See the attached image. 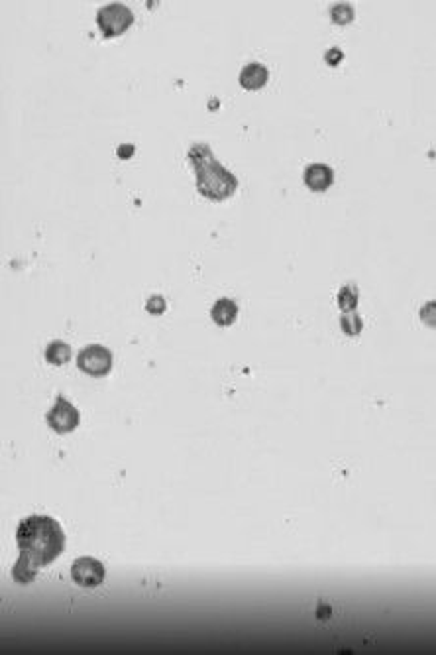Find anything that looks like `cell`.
Wrapping results in <instances>:
<instances>
[{
	"label": "cell",
	"instance_id": "obj_1",
	"mask_svg": "<svg viewBox=\"0 0 436 655\" xmlns=\"http://www.w3.org/2000/svg\"><path fill=\"white\" fill-rule=\"evenodd\" d=\"M16 543L20 557L12 569V577L14 581L26 584L36 579L40 569L52 565L63 553L65 534L54 517L30 516L18 524Z\"/></svg>",
	"mask_w": 436,
	"mask_h": 655
},
{
	"label": "cell",
	"instance_id": "obj_2",
	"mask_svg": "<svg viewBox=\"0 0 436 655\" xmlns=\"http://www.w3.org/2000/svg\"><path fill=\"white\" fill-rule=\"evenodd\" d=\"M189 162L197 174V191L210 201H224L236 193L238 179L218 162L207 142H197L189 150Z\"/></svg>",
	"mask_w": 436,
	"mask_h": 655
},
{
	"label": "cell",
	"instance_id": "obj_3",
	"mask_svg": "<svg viewBox=\"0 0 436 655\" xmlns=\"http://www.w3.org/2000/svg\"><path fill=\"white\" fill-rule=\"evenodd\" d=\"M97 24L104 37H116L122 36L132 24H134V14L122 2H112L107 4L97 12Z\"/></svg>",
	"mask_w": 436,
	"mask_h": 655
},
{
	"label": "cell",
	"instance_id": "obj_4",
	"mask_svg": "<svg viewBox=\"0 0 436 655\" xmlns=\"http://www.w3.org/2000/svg\"><path fill=\"white\" fill-rule=\"evenodd\" d=\"M77 366L89 376H107L112 370V352L102 344H89L77 354Z\"/></svg>",
	"mask_w": 436,
	"mask_h": 655
},
{
	"label": "cell",
	"instance_id": "obj_5",
	"mask_svg": "<svg viewBox=\"0 0 436 655\" xmlns=\"http://www.w3.org/2000/svg\"><path fill=\"white\" fill-rule=\"evenodd\" d=\"M79 421H81L79 409L63 396H57L55 406L47 414V425L57 433H71L73 429H77Z\"/></svg>",
	"mask_w": 436,
	"mask_h": 655
},
{
	"label": "cell",
	"instance_id": "obj_6",
	"mask_svg": "<svg viewBox=\"0 0 436 655\" xmlns=\"http://www.w3.org/2000/svg\"><path fill=\"white\" fill-rule=\"evenodd\" d=\"M71 577L79 587L92 589V587H99L100 582L104 581V567L92 557H81L73 563Z\"/></svg>",
	"mask_w": 436,
	"mask_h": 655
},
{
	"label": "cell",
	"instance_id": "obj_7",
	"mask_svg": "<svg viewBox=\"0 0 436 655\" xmlns=\"http://www.w3.org/2000/svg\"><path fill=\"white\" fill-rule=\"evenodd\" d=\"M305 184L310 191H327L334 184V172L327 164H310L305 169Z\"/></svg>",
	"mask_w": 436,
	"mask_h": 655
},
{
	"label": "cell",
	"instance_id": "obj_8",
	"mask_svg": "<svg viewBox=\"0 0 436 655\" xmlns=\"http://www.w3.org/2000/svg\"><path fill=\"white\" fill-rule=\"evenodd\" d=\"M270 79V71L267 67L262 64H248L240 73V85L244 87L246 91H258L262 89Z\"/></svg>",
	"mask_w": 436,
	"mask_h": 655
},
{
	"label": "cell",
	"instance_id": "obj_9",
	"mask_svg": "<svg viewBox=\"0 0 436 655\" xmlns=\"http://www.w3.org/2000/svg\"><path fill=\"white\" fill-rule=\"evenodd\" d=\"M212 321L220 327H228L236 321L238 317V305L232 299H218L217 304L212 305V311H210Z\"/></svg>",
	"mask_w": 436,
	"mask_h": 655
},
{
	"label": "cell",
	"instance_id": "obj_10",
	"mask_svg": "<svg viewBox=\"0 0 436 655\" xmlns=\"http://www.w3.org/2000/svg\"><path fill=\"white\" fill-rule=\"evenodd\" d=\"M46 360L54 366H63L71 360V347L63 341H54L47 344Z\"/></svg>",
	"mask_w": 436,
	"mask_h": 655
},
{
	"label": "cell",
	"instance_id": "obj_11",
	"mask_svg": "<svg viewBox=\"0 0 436 655\" xmlns=\"http://www.w3.org/2000/svg\"><path fill=\"white\" fill-rule=\"evenodd\" d=\"M330 18L338 26H346L354 20V8L350 2H337L332 8H330Z\"/></svg>",
	"mask_w": 436,
	"mask_h": 655
},
{
	"label": "cell",
	"instance_id": "obj_12",
	"mask_svg": "<svg viewBox=\"0 0 436 655\" xmlns=\"http://www.w3.org/2000/svg\"><path fill=\"white\" fill-rule=\"evenodd\" d=\"M340 327H342V331L346 335H350V337H356V335H360L363 329L362 319H360V315H356L354 311H346L342 317H340Z\"/></svg>",
	"mask_w": 436,
	"mask_h": 655
},
{
	"label": "cell",
	"instance_id": "obj_13",
	"mask_svg": "<svg viewBox=\"0 0 436 655\" xmlns=\"http://www.w3.org/2000/svg\"><path fill=\"white\" fill-rule=\"evenodd\" d=\"M356 305H358V292H356V287H342L340 294H338V307H340L342 311H354Z\"/></svg>",
	"mask_w": 436,
	"mask_h": 655
},
{
	"label": "cell",
	"instance_id": "obj_14",
	"mask_svg": "<svg viewBox=\"0 0 436 655\" xmlns=\"http://www.w3.org/2000/svg\"><path fill=\"white\" fill-rule=\"evenodd\" d=\"M165 307H167V304H165V299L162 296L150 297V299H147V304H145L147 313H152V315H162L165 311Z\"/></svg>",
	"mask_w": 436,
	"mask_h": 655
},
{
	"label": "cell",
	"instance_id": "obj_15",
	"mask_svg": "<svg viewBox=\"0 0 436 655\" xmlns=\"http://www.w3.org/2000/svg\"><path fill=\"white\" fill-rule=\"evenodd\" d=\"M342 57H344V54H342L338 47H332V49L327 54V61L330 65H338L340 61H342Z\"/></svg>",
	"mask_w": 436,
	"mask_h": 655
},
{
	"label": "cell",
	"instance_id": "obj_16",
	"mask_svg": "<svg viewBox=\"0 0 436 655\" xmlns=\"http://www.w3.org/2000/svg\"><path fill=\"white\" fill-rule=\"evenodd\" d=\"M132 152H134V146H126V148H120L119 150L120 157H126L124 154H132Z\"/></svg>",
	"mask_w": 436,
	"mask_h": 655
}]
</instances>
